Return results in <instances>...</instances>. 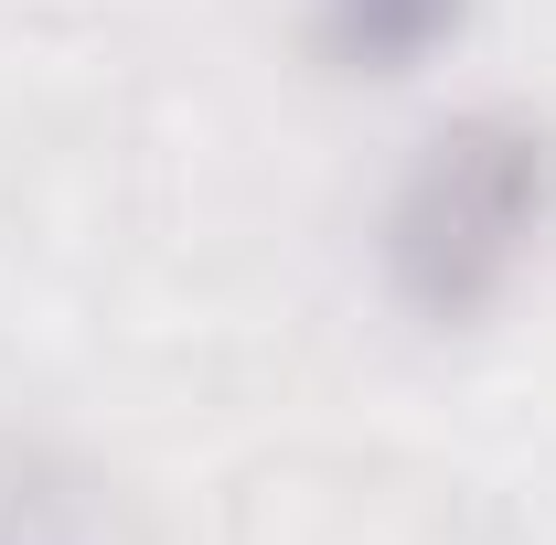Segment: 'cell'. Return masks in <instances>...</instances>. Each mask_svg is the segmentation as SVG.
I'll return each mask as SVG.
<instances>
[{"label":"cell","mask_w":556,"mask_h":545,"mask_svg":"<svg viewBox=\"0 0 556 545\" xmlns=\"http://www.w3.org/2000/svg\"><path fill=\"white\" fill-rule=\"evenodd\" d=\"M556 236V118L482 97L417 139L375 214V278L417 332L492 321Z\"/></svg>","instance_id":"cell-1"},{"label":"cell","mask_w":556,"mask_h":545,"mask_svg":"<svg viewBox=\"0 0 556 545\" xmlns=\"http://www.w3.org/2000/svg\"><path fill=\"white\" fill-rule=\"evenodd\" d=\"M482 0H311V54L343 86H396L428 75L460 33H471Z\"/></svg>","instance_id":"cell-2"},{"label":"cell","mask_w":556,"mask_h":545,"mask_svg":"<svg viewBox=\"0 0 556 545\" xmlns=\"http://www.w3.org/2000/svg\"><path fill=\"white\" fill-rule=\"evenodd\" d=\"M0 545H11V535H0Z\"/></svg>","instance_id":"cell-3"}]
</instances>
